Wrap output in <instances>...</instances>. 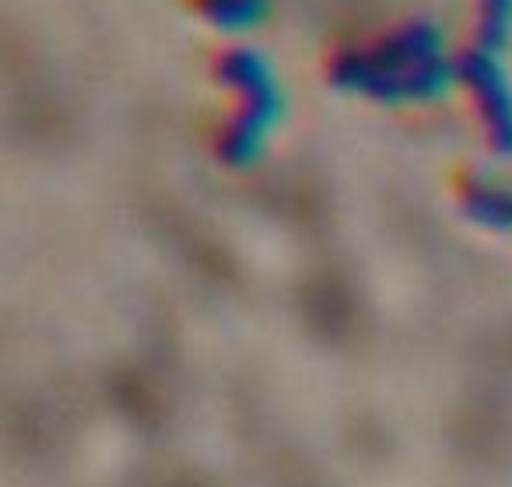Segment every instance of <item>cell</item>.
I'll return each mask as SVG.
<instances>
[{
	"label": "cell",
	"mask_w": 512,
	"mask_h": 487,
	"mask_svg": "<svg viewBox=\"0 0 512 487\" xmlns=\"http://www.w3.org/2000/svg\"><path fill=\"white\" fill-rule=\"evenodd\" d=\"M218 71H221V78H225L228 85L242 88L246 95H253V92H260V88L271 85V81H267L264 60L256 57L253 50H232V53H225V57L218 60Z\"/></svg>",
	"instance_id": "obj_1"
},
{
	"label": "cell",
	"mask_w": 512,
	"mask_h": 487,
	"mask_svg": "<svg viewBox=\"0 0 512 487\" xmlns=\"http://www.w3.org/2000/svg\"><path fill=\"white\" fill-rule=\"evenodd\" d=\"M197 8L221 29H246L264 15L267 0H197Z\"/></svg>",
	"instance_id": "obj_2"
},
{
	"label": "cell",
	"mask_w": 512,
	"mask_h": 487,
	"mask_svg": "<svg viewBox=\"0 0 512 487\" xmlns=\"http://www.w3.org/2000/svg\"><path fill=\"white\" fill-rule=\"evenodd\" d=\"M512 29V0H481V22H477V39L484 53H498V46L509 39Z\"/></svg>",
	"instance_id": "obj_3"
}]
</instances>
